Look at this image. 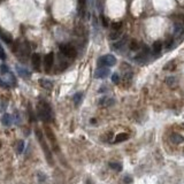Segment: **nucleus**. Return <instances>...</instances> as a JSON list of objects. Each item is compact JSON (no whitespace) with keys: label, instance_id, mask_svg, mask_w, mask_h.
Returning <instances> with one entry per match:
<instances>
[{"label":"nucleus","instance_id":"f257e3e1","mask_svg":"<svg viewBox=\"0 0 184 184\" xmlns=\"http://www.w3.org/2000/svg\"><path fill=\"white\" fill-rule=\"evenodd\" d=\"M37 113L43 121L45 122H50L52 118V110H51V106L48 105L46 101L40 100L37 105Z\"/></svg>","mask_w":184,"mask_h":184},{"label":"nucleus","instance_id":"f03ea898","mask_svg":"<svg viewBox=\"0 0 184 184\" xmlns=\"http://www.w3.org/2000/svg\"><path fill=\"white\" fill-rule=\"evenodd\" d=\"M36 136H37V139H38V142H39L42 149H43V151H44L45 158H46V160H47L48 165H51V166H52L53 163H54V161H53V157H52V152H51L50 147H48L47 144H46L44 137H43V134H42V131H40L39 129H37V130H36Z\"/></svg>","mask_w":184,"mask_h":184},{"label":"nucleus","instance_id":"7ed1b4c3","mask_svg":"<svg viewBox=\"0 0 184 184\" xmlns=\"http://www.w3.org/2000/svg\"><path fill=\"white\" fill-rule=\"evenodd\" d=\"M60 52L65 55V57L69 58V59H74L76 58L77 55V51H76V48L73 46V45L70 44H62L60 45Z\"/></svg>","mask_w":184,"mask_h":184},{"label":"nucleus","instance_id":"20e7f679","mask_svg":"<svg viewBox=\"0 0 184 184\" xmlns=\"http://www.w3.org/2000/svg\"><path fill=\"white\" fill-rule=\"evenodd\" d=\"M116 63V59L112 54H106L99 58L98 60V66L99 67H112Z\"/></svg>","mask_w":184,"mask_h":184},{"label":"nucleus","instance_id":"39448f33","mask_svg":"<svg viewBox=\"0 0 184 184\" xmlns=\"http://www.w3.org/2000/svg\"><path fill=\"white\" fill-rule=\"evenodd\" d=\"M45 132H46V136L48 137V139L51 142V144H52V149L59 153V144H58V140H57V137L54 135V132L53 130L51 129L50 127H46L45 128Z\"/></svg>","mask_w":184,"mask_h":184},{"label":"nucleus","instance_id":"423d86ee","mask_svg":"<svg viewBox=\"0 0 184 184\" xmlns=\"http://www.w3.org/2000/svg\"><path fill=\"white\" fill-rule=\"evenodd\" d=\"M53 63H54V54H53V52H50L44 57L45 70H46V71H50L53 66Z\"/></svg>","mask_w":184,"mask_h":184},{"label":"nucleus","instance_id":"0eeeda50","mask_svg":"<svg viewBox=\"0 0 184 184\" xmlns=\"http://www.w3.org/2000/svg\"><path fill=\"white\" fill-rule=\"evenodd\" d=\"M108 75H110V69H108V67H99V68L96 70L94 76H96L97 78H106Z\"/></svg>","mask_w":184,"mask_h":184},{"label":"nucleus","instance_id":"6e6552de","mask_svg":"<svg viewBox=\"0 0 184 184\" xmlns=\"http://www.w3.org/2000/svg\"><path fill=\"white\" fill-rule=\"evenodd\" d=\"M31 63H32V66L35 69H39L40 68V63H42V57H40V54L38 53H34L32 55H31Z\"/></svg>","mask_w":184,"mask_h":184},{"label":"nucleus","instance_id":"1a4fd4ad","mask_svg":"<svg viewBox=\"0 0 184 184\" xmlns=\"http://www.w3.org/2000/svg\"><path fill=\"white\" fill-rule=\"evenodd\" d=\"M114 99L113 98H110V97H104L99 100V105L102 106V107H110V106L114 105Z\"/></svg>","mask_w":184,"mask_h":184},{"label":"nucleus","instance_id":"9d476101","mask_svg":"<svg viewBox=\"0 0 184 184\" xmlns=\"http://www.w3.org/2000/svg\"><path fill=\"white\" fill-rule=\"evenodd\" d=\"M1 123L6 126V127H9L12 123H13V118L10 114H4L2 118H1Z\"/></svg>","mask_w":184,"mask_h":184},{"label":"nucleus","instance_id":"9b49d317","mask_svg":"<svg viewBox=\"0 0 184 184\" xmlns=\"http://www.w3.org/2000/svg\"><path fill=\"white\" fill-rule=\"evenodd\" d=\"M170 140L174 143V144H181V143H183L184 142V138L181 136L180 134H173L170 136Z\"/></svg>","mask_w":184,"mask_h":184},{"label":"nucleus","instance_id":"f8f14e48","mask_svg":"<svg viewBox=\"0 0 184 184\" xmlns=\"http://www.w3.org/2000/svg\"><path fill=\"white\" fill-rule=\"evenodd\" d=\"M184 31V28L182 24H175L174 26V37L177 38V37H180L182 34H183Z\"/></svg>","mask_w":184,"mask_h":184},{"label":"nucleus","instance_id":"ddd939ff","mask_svg":"<svg viewBox=\"0 0 184 184\" xmlns=\"http://www.w3.org/2000/svg\"><path fill=\"white\" fill-rule=\"evenodd\" d=\"M39 84L44 89H46V90H51L53 88V83L51 81H48V79H44V78L39 79Z\"/></svg>","mask_w":184,"mask_h":184},{"label":"nucleus","instance_id":"4468645a","mask_svg":"<svg viewBox=\"0 0 184 184\" xmlns=\"http://www.w3.org/2000/svg\"><path fill=\"white\" fill-rule=\"evenodd\" d=\"M0 37H1V39L4 40L5 43H7V44H12V42H13V39H12V37H10L9 34L4 32V31H1V30H0Z\"/></svg>","mask_w":184,"mask_h":184},{"label":"nucleus","instance_id":"2eb2a0df","mask_svg":"<svg viewBox=\"0 0 184 184\" xmlns=\"http://www.w3.org/2000/svg\"><path fill=\"white\" fill-rule=\"evenodd\" d=\"M129 138V135L126 134V132H122V134H118L116 135L114 139V143H121V142H124V140H127Z\"/></svg>","mask_w":184,"mask_h":184},{"label":"nucleus","instance_id":"dca6fc26","mask_svg":"<svg viewBox=\"0 0 184 184\" xmlns=\"http://www.w3.org/2000/svg\"><path fill=\"white\" fill-rule=\"evenodd\" d=\"M85 6H86V0H78V13L81 14V16L84 15Z\"/></svg>","mask_w":184,"mask_h":184},{"label":"nucleus","instance_id":"f3484780","mask_svg":"<svg viewBox=\"0 0 184 184\" xmlns=\"http://www.w3.org/2000/svg\"><path fill=\"white\" fill-rule=\"evenodd\" d=\"M161 48H162V43L160 42V40L155 42V43L153 44V52L155 53V54H158V53L161 52Z\"/></svg>","mask_w":184,"mask_h":184},{"label":"nucleus","instance_id":"a211bd4d","mask_svg":"<svg viewBox=\"0 0 184 184\" xmlns=\"http://www.w3.org/2000/svg\"><path fill=\"white\" fill-rule=\"evenodd\" d=\"M110 167L112 169H114L116 171H121L122 170V165L120 162H110Z\"/></svg>","mask_w":184,"mask_h":184},{"label":"nucleus","instance_id":"6ab92c4d","mask_svg":"<svg viewBox=\"0 0 184 184\" xmlns=\"http://www.w3.org/2000/svg\"><path fill=\"white\" fill-rule=\"evenodd\" d=\"M166 83L170 86V88H175L176 85H177V79L175 77H168L166 79Z\"/></svg>","mask_w":184,"mask_h":184},{"label":"nucleus","instance_id":"aec40b11","mask_svg":"<svg viewBox=\"0 0 184 184\" xmlns=\"http://www.w3.org/2000/svg\"><path fill=\"white\" fill-rule=\"evenodd\" d=\"M24 142L23 140H18V144H16V152H18V154H21L24 151Z\"/></svg>","mask_w":184,"mask_h":184},{"label":"nucleus","instance_id":"412c9836","mask_svg":"<svg viewBox=\"0 0 184 184\" xmlns=\"http://www.w3.org/2000/svg\"><path fill=\"white\" fill-rule=\"evenodd\" d=\"M82 97H83V93L82 92H78V93H76L74 96V98H73V100H74L75 105L78 106L79 102H81V100H82Z\"/></svg>","mask_w":184,"mask_h":184},{"label":"nucleus","instance_id":"4be33fe9","mask_svg":"<svg viewBox=\"0 0 184 184\" xmlns=\"http://www.w3.org/2000/svg\"><path fill=\"white\" fill-rule=\"evenodd\" d=\"M18 73L21 75L22 77H29V76H30L29 71H28L26 69H23V68H21V67H18Z\"/></svg>","mask_w":184,"mask_h":184},{"label":"nucleus","instance_id":"5701e85b","mask_svg":"<svg viewBox=\"0 0 184 184\" xmlns=\"http://www.w3.org/2000/svg\"><path fill=\"white\" fill-rule=\"evenodd\" d=\"M120 36H121V32H120V30H114L110 35V38L112 40H115V39H118Z\"/></svg>","mask_w":184,"mask_h":184},{"label":"nucleus","instance_id":"b1692460","mask_svg":"<svg viewBox=\"0 0 184 184\" xmlns=\"http://www.w3.org/2000/svg\"><path fill=\"white\" fill-rule=\"evenodd\" d=\"M129 47H130V50H132V51H137V50L139 48V45H138V43H137L136 40H131Z\"/></svg>","mask_w":184,"mask_h":184},{"label":"nucleus","instance_id":"393cba45","mask_svg":"<svg viewBox=\"0 0 184 184\" xmlns=\"http://www.w3.org/2000/svg\"><path fill=\"white\" fill-rule=\"evenodd\" d=\"M124 43H126V39H122L121 42H118V43H116V44L113 45V48H116V50H120V48L122 47V46H124Z\"/></svg>","mask_w":184,"mask_h":184},{"label":"nucleus","instance_id":"a878e982","mask_svg":"<svg viewBox=\"0 0 184 184\" xmlns=\"http://www.w3.org/2000/svg\"><path fill=\"white\" fill-rule=\"evenodd\" d=\"M121 26H122V23L121 22H114L112 24V29H113V30H120Z\"/></svg>","mask_w":184,"mask_h":184},{"label":"nucleus","instance_id":"bb28decb","mask_svg":"<svg viewBox=\"0 0 184 184\" xmlns=\"http://www.w3.org/2000/svg\"><path fill=\"white\" fill-rule=\"evenodd\" d=\"M6 107H7V101H5V100L0 101V113H2V112L6 110Z\"/></svg>","mask_w":184,"mask_h":184},{"label":"nucleus","instance_id":"cd10ccee","mask_svg":"<svg viewBox=\"0 0 184 184\" xmlns=\"http://www.w3.org/2000/svg\"><path fill=\"white\" fill-rule=\"evenodd\" d=\"M174 68H175V62H174V61H170L169 63H168V65H167V66H165V70H166V69L167 70H168V69L173 70Z\"/></svg>","mask_w":184,"mask_h":184},{"label":"nucleus","instance_id":"c85d7f7f","mask_svg":"<svg viewBox=\"0 0 184 184\" xmlns=\"http://www.w3.org/2000/svg\"><path fill=\"white\" fill-rule=\"evenodd\" d=\"M112 82L115 84H118V82H120V78H118V74H113V76H112Z\"/></svg>","mask_w":184,"mask_h":184},{"label":"nucleus","instance_id":"c756f323","mask_svg":"<svg viewBox=\"0 0 184 184\" xmlns=\"http://www.w3.org/2000/svg\"><path fill=\"white\" fill-rule=\"evenodd\" d=\"M0 59H1V60H6V54H5L4 50H2L1 46H0Z\"/></svg>","mask_w":184,"mask_h":184},{"label":"nucleus","instance_id":"7c9ffc66","mask_svg":"<svg viewBox=\"0 0 184 184\" xmlns=\"http://www.w3.org/2000/svg\"><path fill=\"white\" fill-rule=\"evenodd\" d=\"M124 183L126 184H130V183H132V178L131 177H130V176H126V177H124Z\"/></svg>","mask_w":184,"mask_h":184},{"label":"nucleus","instance_id":"2f4dec72","mask_svg":"<svg viewBox=\"0 0 184 184\" xmlns=\"http://www.w3.org/2000/svg\"><path fill=\"white\" fill-rule=\"evenodd\" d=\"M0 86H2V88H9V86H10V84L6 83V82H4L2 79H0Z\"/></svg>","mask_w":184,"mask_h":184},{"label":"nucleus","instance_id":"473e14b6","mask_svg":"<svg viewBox=\"0 0 184 184\" xmlns=\"http://www.w3.org/2000/svg\"><path fill=\"white\" fill-rule=\"evenodd\" d=\"M173 44H174V43H173V39L170 38V39H168V42L166 43V47L167 48H170L171 46H173Z\"/></svg>","mask_w":184,"mask_h":184},{"label":"nucleus","instance_id":"72a5a7b5","mask_svg":"<svg viewBox=\"0 0 184 184\" xmlns=\"http://www.w3.org/2000/svg\"><path fill=\"white\" fill-rule=\"evenodd\" d=\"M1 69L4 73H8V67H6L5 65H1Z\"/></svg>","mask_w":184,"mask_h":184},{"label":"nucleus","instance_id":"f704fd0d","mask_svg":"<svg viewBox=\"0 0 184 184\" xmlns=\"http://www.w3.org/2000/svg\"><path fill=\"white\" fill-rule=\"evenodd\" d=\"M0 147H1V142H0Z\"/></svg>","mask_w":184,"mask_h":184},{"label":"nucleus","instance_id":"c9c22d12","mask_svg":"<svg viewBox=\"0 0 184 184\" xmlns=\"http://www.w3.org/2000/svg\"><path fill=\"white\" fill-rule=\"evenodd\" d=\"M183 127H184V123H183Z\"/></svg>","mask_w":184,"mask_h":184}]
</instances>
